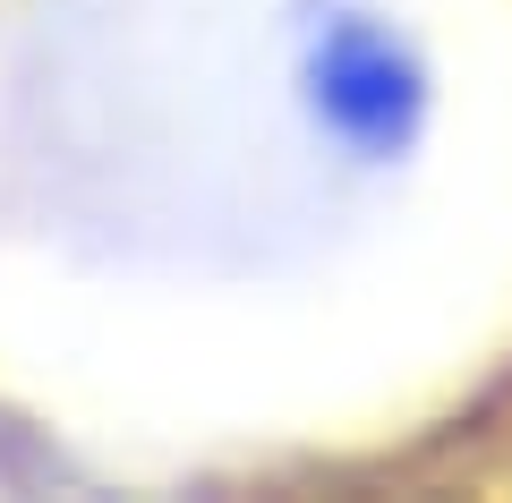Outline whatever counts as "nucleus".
Masks as SVG:
<instances>
[{
    "instance_id": "nucleus-1",
    "label": "nucleus",
    "mask_w": 512,
    "mask_h": 503,
    "mask_svg": "<svg viewBox=\"0 0 512 503\" xmlns=\"http://www.w3.org/2000/svg\"><path fill=\"white\" fill-rule=\"evenodd\" d=\"M308 111L367 162H393L427 120V69L367 9H333L308 43Z\"/></svg>"
}]
</instances>
